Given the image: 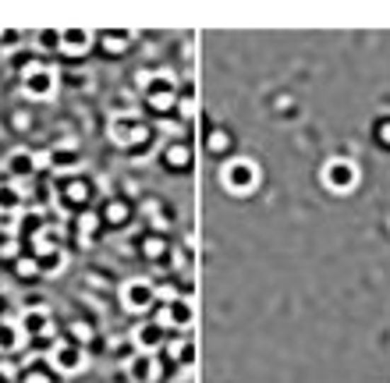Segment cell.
<instances>
[{
	"mask_svg": "<svg viewBox=\"0 0 390 383\" xmlns=\"http://www.w3.org/2000/svg\"><path fill=\"white\" fill-rule=\"evenodd\" d=\"M220 181H224L227 192H234V195H248V192H256V185H259V167H256L252 160H245V156L227 160L224 171H220Z\"/></svg>",
	"mask_w": 390,
	"mask_h": 383,
	"instance_id": "cell-1",
	"label": "cell"
},
{
	"mask_svg": "<svg viewBox=\"0 0 390 383\" xmlns=\"http://www.w3.org/2000/svg\"><path fill=\"white\" fill-rule=\"evenodd\" d=\"M142 93H146V103H149L153 110H171L174 100H178V82H174V75H167V72H153V75L142 82Z\"/></svg>",
	"mask_w": 390,
	"mask_h": 383,
	"instance_id": "cell-2",
	"label": "cell"
},
{
	"mask_svg": "<svg viewBox=\"0 0 390 383\" xmlns=\"http://www.w3.org/2000/svg\"><path fill=\"white\" fill-rule=\"evenodd\" d=\"M22 89H25L29 100H50L57 93V72L54 68H43V64H33L22 75Z\"/></svg>",
	"mask_w": 390,
	"mask_h": 383,
	"instance_id": "cell-3",
	"label": "cell"
},
{
	"mask_svg": "<svg viewBox=\"0 0 390 383\" xmlns=\"http://www.w3.org/2000/svg\"><path fill=\"white\" fill-rule=\"evenodd\" d=\"M110 139L117 146H139L149 139V128L139 121V114H114L110 121Z\"/></svg>",
	"mask_w": 390,
	"mask_h": 383,
	"instance_id": "cell-4",
	"label": "cell"
},
{
	"mask_svg": "<svg viewBox=\"0 0 390 383\" xmlns=\"http://www.w3.org/2000/svg\"><path fill=\"white\" fill-rule=\"evenodd\" d=\"M323 181H326V188H333V192H351L355 181H358V171H355L351 160L337 156V160H330V164L323 167Z\"/></svg>",
	"mask_w": 390,
	"mask_h": 383,
	"instance_id": "cell-5",
	"label": "cell"
},
{
	"mask_svg": "<svg viewBox=\"0 0 390 383\" xmlns=\"http://www.w3.org/2000/svg\"><path fill=\"white\" fill-rule=\"evenodd\" d=\"M121 302H125L128 312H146V309H153V302H156V287H153L149 280H128V284L121 287Z\"/></svg>",
	"mask_w": 390,
	"mask_h": 383,
	"instance_id": "cell-6",
	"label": "cell"
},
{
	"mask_svg": "<svg viewBox=\"0 0 390 383\" xmlns=\"http://www.w3.org/2000/svg\"><path fill=\"white\" fill-rule=\"evenodd\" d=\"M50 365H54V372H61V376H75V372L86 369V351L75 348V344H57V348L50 351Z\"/></svg>",
	"mask_w": 390,
	"mask_h": 383,
	"instance_id": "cell-7",
	"label": "cell"
},
{
	"mask_svg": "<svg viewBox=\"0 0 390 383\" xmlns=\"http://www.w3.org/2000/svg\"><path fill=\"white\" fill-rule=\"evenodd\" d=\"M192 319H195V305L188 298H171L164 305V312H160V323L164 326H178V330L192 326Z\"/></svg>",
	"mask_w": 390,
	"mask_h": 383,
	"instance_id": "cell-8",
	"label": "cell"
},
{
	"mask_svg": "<svg viewBox=\"0 0 390 383\" xmlns=\"http://www.w3.org/2000/svg\"><path fill=\"white\" fill-rule=\"evenodd\" d=\"M132 341H135V348H139L142 355H156V351L164 348V341H167V330H164V323H142V326L132 333Z\"/></svg>",
	"mask_w": 390,
	"mask_h": 383,
	"instance_id": "cell-9",
	"label": "cell"
},
{
	"mask_svg": "<svg viewBox=\"0 0 390 383\" xmlns=\"http://www.w3.org/2000/svg\"><path fill=\"white\" fill-rule=\"evenodd\" d=\"M47 164H50L54 171H75V167H82V149L71 146V142H61V146L50 149Z\"/></svg>",
	"mask_w": 390,
	"mask_h": 383,
	"instance_id": "cell-10",
	"label": "cell"
},
{
	"mask_svg": "<svg viewBox=\"0 0 390 383\" xmlns=\"http://www.w3.org/2000/svg\"><path fill=\"white\" fill-rule=\"evenodd\" d=\"M29 337H47L50 333V312L43 309V305H33V309H25L22 312V323H18Z\"/></svg>",
	"mask_w": 390,
	"mask_h": 383,
	"instance_id": "cell-11",
	"label": "cell"
},
{
	"mask_svg": "<svg viewBox=\"0 0 390 383\" xmlns=\"http://www.w3.org/2000/svg\"><path fill=\"white\" fill-rule=\"evenodd\" d=\"M89 47H93V33L89 29H79L75 25V29H64L61 33V50L64 54H86Z\"/></svg>",
	"mask_w": 390,
	"mask_h": 383,
	"instance_id": "cell-12",
	"label": "cell"
},
{
	"mask_svg": "<svg viewBox=\"0 0 390 383\" xmlns=\"http://www.w3.org/2000/svg\"><path fill=\"white\" fill-rule=\"evenodd\" d=\"M128 376H132L135 383H153V379H156V358L139 351V355L128 362Z\"/></svg>",
	"mask_w": 390,
	"mask_h": 383,
	"instance_id": "cell-13",
	"label": "cell"
},
{
	"mask_svg": "<svg viewBox=\"0 0 390 383\" xmlns=\"http://www.w3.org/2000/svg\"><path fill=\"white\" fill-rule=\"evenodd\" d=\"M8 171H11L15 178H33V174H36V153L15 149V153L8 156Z\"/></svg>",
	"mask_w": 390,
	"mask_h": 383,
	"instance_id": "cell-14",
	"label": "cell"
},
{
	"mask_svg": "<svg viewBox=\"0 0 390 383\" xmlns=\"http://www.w3.org/2000/svg\"><path fill=\"white\" fill-rule=\"evenodd\" d=\"M22 337H25V330H22L18 323H11V319H0V355H4V351H18Z\"/></svg>",
	"mask_w": 390,
	"mask_h": 383,
	"instance_id": "cell-15",
	"label": "cell"
},
{
	"mask_svg": "<svg viewBox=\"0 0 390 383\" xmlns=\"http://www.w3.org/2000/svg\"><path fill=\"white\" fill-rule=\"evenodd\" d=\"M89 195H93L89 181H68V185H64V202H68V206H86Z\"/></svg>",
	"mask_w": 390,
	"mask_h": 383,
	"instance_id": "cell-16",
	"label": "cell"
},
{
	"mask_svg": "<svg viewBox=\"0 0 390 383\" xmlns=\"http://www.w3.org/2000/svg\"><path fill=\"white\" fill-rule=\"evenodd\" d=\"M22 210V188L0 185V213H18Z\"/></svg>",
	"mask_w": 390,
	"mask_h": 383,
	"instance_id": "cell-17",
	"label": "cell"
},
{
	"mask_svg": "<svg viewBox=\"0 0 390 383\" xmlns=\"http://www.w3.org/2000/svg\"><path fill=\"white\" fill-rule=\"evenodd\" d=\"M100 43H103V50H110V54H125V50H128V33H103Z\"/></svg>",
	"mask_w": 390,
	"mask_h": 383,
	"instance_id": "cell-18",
	"label": "cell"
},
{
	"mask_svg": "<svg viewBox=\"0 0 390 383\" xmlns=\"http://www.w3.org/2000/svg\"><path fill=\"white\" fill-rule=\"evenodd\" d=\"M103 220H110V224H125V220H128V206H125L121 199H110L107 210H103Z\"/></svg>",
	"mask_w": 390,
	"mask_h": 383,
	"instance_id": "cell-19",
	"label": "cell"
},
{
	"mask_svg": "<svg viewBox=\"0 0 390 383\" xmlns=\"http://www.w3.org/2000/svg\"><path fill=\"white\" fill-rule=\"evenodd\" d=\"M15 270H18V277H22V280L40 277V259H36V256H29V259H25V256H18V259H15Z\"/></svg>",
	"mask_w": 390,
	"mask_h": 383,
	"instance_id": "cell-20",
	"label": "cell"
},
{
	"mask_svg": "<svg viewBox=\"0 0 390 383\" xmlns=\"http://www.w3.org/2000/svg\"><path fill=\"white\" fill-rule=\"evenodd\" d=\"M171 355L178 358V365H192V362H195V344H192V341H178V344L171 348Z\"/></svg>",
	"mask_w": 390,
	"mask_h": 383,
	"instance_id": "cell-21",
	"label": "cell"
},
{
	"mask_svg": "<svg viewBox=\"0 0 390 383\" xmlns=\"http://www.w3.org/2000/svg\"><path fill=\"white\" fill-rule=\"evenodd\" d=\"M142 252H146L149 259H164V252H167V241H164L160 234H149V238L142 241Z\"/></svg>",
	"mask_w": 390,
	"mask_h": 383,
	"instance_id": "cell-22",
	"label": "cell"
},
{
	"mask_svg": "<svg viewBox=\"0 0 390 383\" xmlns=\"http://www.w3.org/2000/svg\"><path fill=\"white\" fill-rule=\"evenodd\" d=\"M164 164L185 167V164H188V149H185V146H167V149H164Z\"/></svg>",
	"mask_w": 390,
	"mask_h": 383,
	"instance_id": "cell-23",
	"label": "cell"
},
{
	"mask_svg": "<svg viewBox=\"0 0 390 383\" xmlns=\"http://www.w3.org/2000/svg\"><path fill=\"white\" fill-rule=\"evenodd\" d=\"M96 227H100V220H96L93 213H82V220H79V238H82V241H93V238H96Z\"/></svg>",
	"mask_w": 390,
	"mask_h": 383,
	"instance_id": "cell-24",
	"label": "cell"
},
{
	"mask_svg": "<svg viewBox=\"0 0 390 383\" xmlns=\"http://www.w3.org/2000/svg\"><path fill=\"white\" fill-rule=\"evenodd\" d=\"M206 146H210V153H224V149L231 146V139H227V132H213Z\"/></svg>",
	"mask_w": 390,
	"mask_h": 383,
	"instance_id": "cell-25",
	"label": "cell"
},
{
	"mask_svg": "<svg viewBox=\"0 0 390 383\" xmlns=\"http://www.w3.org/2000/svg\"><path fill=\"white\" fill-rule=\"evenodd\" d=\"M40 43H43V50H61V33L43 29V33H40Z\"/></svg>",
	"mask_w": 390,
	"mask_h": 383,
	"instance_id": "cell-26",
	"label": "cell"
},
{
	"mask_svg": "<svg viewBox=\"0 0 390 383\" xmlns=\"http://www.w3.org/2000/svg\"><path fill=\"white\" fill-rule=\"evenodd\" d=\"M0 256H15L18 259V241L15 238H0Z\"/></svg>",
	"mask_w": 390,
	"mask_h": 383,
	"instance_id": "cell-27",
	"label": "cell"
},
{
	"mask_svg": "<svg viewBox=\"0 0 390 383\" xmlns=\"http://www.w3.org/2000/svg\"><path fill=\"white\" fill-rule=\"evenodd\" d=\"M71 337H82V341H89V337H93L89 323H71Z\"/></svg>",
	"mask_w": 390,
	"mask_h": 383,
	"instance_id": "cell-28",
	"label": "cell"
},
{
	"mask_svg": "<svg viewBox=\"0 0 390 383\" xmlns=\"http://www.w3.org/2000/svg\"><path fill=\"white\" fill-rule=\"evenodd\" d=\"M25 383H50V376H43V372H29Z\"/></svg>",
	"mask_w": 390,
	"mask_h": 383,
	"instance_id": "cell-29",
	"label": "cell"
},
{
	"mask_svg": "<svg viewBox=\"0 0 390 383\" xmlns=\"http://www.w3.org/2000/svg\"><path fill=\"white\" fill-rule=\"evenodd\" d=\"M379 139H383V142L390 146V125H383V128H379Z\"/></svg>",
	"mask_w": 390,
	"mask_h": 383,
	"instance_id": "cell-30",
	"label": "cell"
}]
</instances>
